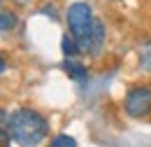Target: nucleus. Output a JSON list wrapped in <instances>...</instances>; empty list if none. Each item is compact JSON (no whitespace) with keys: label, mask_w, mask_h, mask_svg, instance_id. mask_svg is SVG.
<instances>
[{"label":"nucleus","mask_w":151,"mask_h":147,"mask_svg":"<svg viewBox=\"0 0 151 147\" xmlns=\"http://www.w3.org/2000/svg\"><path fill=\"white\" fill-rule=\"evenodd\" d=\"M12 135V140L19 147H37L47 135H49V124L47 119L35 110H17L14 114H9L7 126H2Z\"/></svg>","instance_id":"1"},{"label":"nucleus","mask_w":151,"mask_h":147,"mask_svg":"<svg viewBox=\"0 0 151 147\" xmlns=\"http://www.w3.org/2000/svg\"><path fill=\"white\" fill-rule=\"evenodd\" d=\"M93 21H95V17H93V12H91V7L86 2L70 5V9H68V26H70V33L79 40V47L88 37L91 28H93Z\"/></svg>","instance_id":"2"},{"label":"nucleus","mask_w":151,"mask_h":147,"mask_svg":"<svg viewBox=\"0 0 151 147\" xmlns=\"http://www.w3.org/2000/svg\"><path fill=\"white\" fill-rule=\"evenodd\" d=\"M123 108H126V112L130 114L132 119L147 117L151 112V89H147V87H132L130 91L126 93Z\"/></svg>","instance_id":"3"},{"label":"nucleus","mask_w":151,"mask_h":147,"mask_svg":"<svg viewBox=\"0 0 151 147\" xmlns=\"http://www.w3.org/2000/svg\"><path fill=\"white\" fill-rule=\"evenodd\" d=\"M102 47H105V23L100 19H95L88 37L81 42V52H88L91 56H98L102 52Z\"/></svg>","instance_id":"4"},{"label":"nucleus","mask_w":151,"mask_h":147,"mask_svg":"<svg viewBox=\"0 0 151 147\" xmlns=\"http://www.w3.org/2000/svg\"><path fill=\"white\" fill-rule=\"evenodd\" d=\"M63 70L68 73V77H72L75 82H84V79L88 77L86 65H81V63H79V61H75L72 56H68V58L63 61Z\"/></svg>","instance_id":"5"},{"label":"nucleus","mask_w":151,"mask_h":147,"mask_svg":"<svg viewBox=\"0 0 151 147\" xmlns=\"http://www.w3.org/2000/svg\"><path fill=\"white\" fill-rule=\"evenodd\" d=\"M60 49H63V54L65 56H77L79 52H81V47H79V40H77L72 33L68 35H63V40H60Z\"/></svg>","instance_id":"6"},{"label":"nucleus","mask_w":151,"mask_h":147,"mask_svg":"<svg viewBox=\"0 0 151 147\" xmlns=\"http://www.w3.org/2000/svg\"><path fill=\"white\" fill-rule=\"evenodd\" d=\"M139 68L151 73V42H147L142 49H139Z\"/></svg>","instance_id":"7"},{"label":"nucleus","mask_w":151,"mask_h":147,"mask_svg":"<svg viewBox=\"0 0 151 147\" xmlns=\"http://www.w3.org/2000/svg\"><path fill=\"white\" fill-rule=\"evenodd\" d=\"M17 26V14H12V12H7V9H2V14H0V28L7 33L9 28H14Z\"/></svg>","instance_id":"8"},{"label":"nucleus","mask_w":151,"mask_h":147,"mask_svg":"<svg viewBox=\"0 0 151 147\" xmlns=\"http://www.w3.org/2000/svg\"><path fill=\"white\" fill-rule=\"evenodd\" d=\"M49 147H77V140L72 135H56V138L49 143Z\"/></svg>","instance_id":"9"}]
</instances>
